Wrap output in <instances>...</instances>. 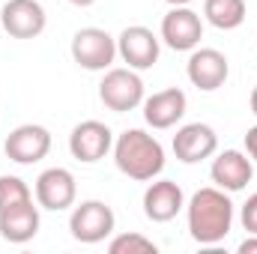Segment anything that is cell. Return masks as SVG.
Returning <instances> with one entry per match:
<instances>
[{
	"instance_id": "obj_4",
	"label": "cell",
	"mask_w": 257,
	"mask_h": 254,
	"mask_svg": "<svg viewBox=\"0 0 257 254\" xmlns=\"http://www.w3.org/2000/svg\"><path fill=\"white\" fill-rule=\"evenodd\" d=\"M72 57L87 72H105L117 57V39L99 27H84L72 39Z\"/></svg>"
},
{
	"instance_id": "obj_15",
	"label": "cell",
	"mask_w": 257,
	"mask_h": 254,
	"mask_svg": "<svg viewBox=\"0 0 257 254\" xmlns=\"http://www.w3.org/2000/svg\"><path fill=\"white\" fill-rule=\"evenodd\" d=\"M251 174H254L251 159H248L245 153H239V150H224V153H218V159H215L212 168H209L212 183L224 191H242L251 183Z\"/></svg>"
},
{
	"instance_id": "obj_21",
	"label": "cell",
	"mask_w": 257,
	"mask_h": 254,
	"mask_svg": "<svg viewBox=\"0 0 257 254\" xmlns=\"http://www.w3.org/2000/svg\"><path fill=\"white\" fill-rule=\"evenodd\" d=\"M242 227L248 233H257V194H251L245 203H242Z\"/></svg>"
},
{
	"instance_id": "obj_11",
	"label": "cell",
	"mask_w": 257,
	"mask_h": 254,
	"mask_svg": "<svg viewBox=\"0 0 257 254\" xmlns=\"http://www.w3.org/2000/svg\"><path fill=\"white\" fill-rule=\"evenodd\" d=\"M75 194H78L75 177L66 168H48L36 180V200L42 209H51V212L69 209L75 203Z\"/></svg>"
},
{
	"instance_id": "obj_3",
	"label": "cell",
	"mask_w": 257,
	"mask_h": 254,
	"mask_svg": "<svg viewBox=\"0 0 257 254\" xmlns=\"http://www.w3.org/2000/svg\"><path fill=\"white\" fill-rule=\"evenodd\" d=\"M114 224H117L114 209L108 203H102V200H84L69 215V230L84 245H96L105 236H111L114 233Z\"/></svg>"
},
{
	"instance_id": "obj_5",
	"label": "cell",
	"mask_w": 257,
	"mask_h": 254,
	"mask_svg": "<svg viewBox=\"0 0 257 254\" xmlns=\"http://www.w3.org/2000/svg\"><path fill=\"white\" fill-rule=\"evenodd\" d=\"M99 99L114 114L135 111L144 102V81L132 69H111L99 84Z\"/></svg>"
},
{
	"instance_id": "obj_7",
	"label": "cell",
	"mask_w": 257,
	"mask_h": 254,
	"mask_svg": "<svg viewBox=\"0 0 257 254\" xmlns=\"http://www.w3.org/2000/svg\"><path fill=\"white\" fill-rule=\"evenodd\" d=\"M162 39L174 51H194L203 39V21L189 6H174L162 18Z\"/></svg>"
},
{
	"instance_id": "obj_9",
	"label": "cell",
	"mask_w": 257,
	"mask_h": 254,
	"mask_svg": "<svg viewBox=\"0 0 257 254\" xmlns=\"http://www.w3.org/2000/svg\"><path fill=\"white\" fill-rule=\"evenodd\" d=\"M111 147H114V135H111V129L105 126V123H99V120H84V123H78V126L72 129V135H69V150L84 165H93V162L105 159Z\"/></svg>"
},
{
	"instance_id": "obj_20",
	"label": "cell",
	"mask_w": 257,
	"mask_h": 254,
	"mask_svg": "<svg viewBox=\"0 0 257 254\" xmlns=\"http://www.w3.org/2000/svg\"><path fill=\"white\" fill-rule=\"evenodd\" d=\"M108 251L111 254H156V242H150L141 233H123V236L111 239Z\"/></svg>"
},
{
	"instance_id": "obj_17",
	"label": "cell",
	"mask_w": 257,
	"mask_h": 254,
	"mask_svg": "<svg viewBox=\"0 0 257 254\" xmlns=\"http://www.w3.org/2000/svg\"><path fill=\"white\" fill-rule=\"evenodd\" d=\"M39 233V209L33 206V200L15 203L9 209H0V236L6 242H30Z\"/></svg>"
},
{
	"instance_id": "obj_23",
	"label": "cell",
	"mask_w": 257,
	"mask_h": 254,
	"mask_svg": "<svg viewBox=\"0 0 257 254\" xmlns=\"http://www.w3.org/2000/svg\"><path fill=\"white\" fill-rule=\"evenodd\" d=\"M239 254H257V233H251L248 239H242V245H239Z\"/></svg>"
},
{
	"instance_id": "obj_12",
	"label": "cell",
	"mask_w": 257,
	"mask_h": 254,
	"mask_svg": "<svg viewBox=\"0 0 257 254\" xmlns=\"http://www.w3.org/2000/svg\"><path fill=\"white\" fill-rule=\"evenodd\" d=\"M117 54L128 63V69H150L159 60V39L153 30L141 24L126 27L117 39Z\"/></svg>"
},
{
	"instance_id": "obj_1",
	"label": "cell",
	"mask_w": 257,
	"mask_h": 254,
	"mask_svg": "<svg viewBox=\"0 0 257 254\" xmlns=\"http://www.w3.org/2000/svg\"><path fill=\"white\" fill-rule=\"evenodd\" d=\"M233 227V203L224 189H200L189 200V233L200 245H218Z\"/></svg>"
},
{
	"instance_id": "obj_18",
	"label": "cell",
	"mask_w": 257,
	"mask_h": 254,
	"mask_svg": "<svg viewBox=\"0 0 257 254\" xmlns=\"http://www.w3.org/2000/svg\"><path fill=\"white\" fill-rule=\"evenodd\" d=\"M245 15V0H203V18L218 30H236Z\"/></svg>"
},
{
	"instance_id": "obj_16",
	"label": "cell",
	"mask_w": 257,
	"mask_h": 254,
	"mask_svg": "<svg viewBox=\"0 0 257 254\" xmlns=\"http://www.w3.org/2000/svg\"><path fill=\"white\" fill-rule=\"evenodd\" d=\"M186 105H189L186 93L180 87H168L162 93H153L144 102V120H147V126H153V129H171L183 120Z\"/></svg>"
},
{
	"instance_id": "obj_13",
	"label": "cell",
	"mask_w": 257,
	"mask_h": 254,
	"mask_svg": "<svg viewBox=\"0 0 257 254\" xmlns=\"http://www.w3.org/2000/svg\"><path fill=\"white\" fill-rule=\"evenodd\" d=\"M186 72H189V81H192L197 90L212 93V90H218V87L227 81L230 66H227V57H224L221 51H215V48H200V51H194L192 57H189Z\"/></svg>"
},
{
	"instance_id": "obj_10",
	"label": "cell",
	"mask_w": 257,
	"mask_h": 254,
	"mask_svg": "<svg viewBox=\"0 0 257 254\" xmlns=\"http://www.w3.org/2000/svg\"><path fill=\"white\" fill-rule=\"evenodd\" d=\"M218 150V135L206 123H189L174 135V156L183 165H197Z\"/></svg>"
},
{
	"instance_id": "obj_24",
	"label": "cell",
	"mask_w": 257,
	"mask_h": 254,
	"mask_svg": "<svg viewBox=\"0 0 257 254\" xmlns=\"http://www.w3.org/2000/svg\"><path fill=\"white\" fill-rule=\"evenodd\" d=\"M69 3H72V6H93L96 0H69Z\"/></svg>"
},
{
	"instance_id": "obj_26",
	"label": "cell",
	"mask_w": 257,
	"mask_h": 254,
	"mask_svg": "<svg viewBox=\"0 0 257 254\" xmlns=\"http://www.w3.org/2000/svg\"><path fill=\"white\" fill-rule=\"evenodd\" d=\"M168 3H171V6H189L192 0H168Z\"/></svg>"
},
{
	"instance_id": "obj_2",
	"label": "cell",
	"mask_w": 257,
	"mask_h": 254,
	"mask_svg": "<svg viewBox=\"0 0 257 254\" xmlns=\"http://www.w3.org/2000/svg\"><path fill=\"white\" fill-rule=\"evenodd\" d=\"M114 162H117L120 174H126L128 180L147 183V180H153V177L162 174V168H165V150L144 129H126L114 141Z\"/></svg>"
},
{
	"instance_id": "obj_8",
	"label": "cell",
	"mask_w": 257,
	"mask_h": 254,
	"mask_svg": "<svg viewBox=\"0 0 257 254\" xmlns=\"http://www.w3.org/2000/svg\"><path fill=\"white\" fill-rule=\"evenodd\" d=\"M45 9L39 0H9L0 9V24L15 39H33L45 30Z\"/></svg>"
},
{
	"instance_id": "obj_6",
	"label": "cell",
	"mask_w": 257,
	"mask_h": 254,
	"mask_svg": "<svg viewBox=\"0 0 257 254\" xmlns=\"http://www.w3.org/2000/svg\"><path fill=\"white\" fill-rule=\"evenodd\" d=\"M6 156L15 162V165H33V162H42L51 150V132L45 126H36V123H24V126L12 129L6 135V144H3Z\"/></svg>"
},
{
	"instance_id": "obj_19",
	"label": "cell",
	"mask_w": 257,
	"mask_h": 254,
	"mask_svg": "<svg viewBox=\"0 0 257 254\" xmlns=\"http://www.w3.org/2000/svg\"><path fill=\"white\" fill-rule=\"evenodd\" d=\"M24 200H33V194L21 177H0V209H9Z\"/></svg>"
},
{
	"instance_id": "obj_22",
	"label": "cell",
	"mask_w": 257,
	"mask_h": 254,
	"mask_svg": "<svg viewBox=\"0 0 257 254\" xmlns=\"http://www.w3.org/2000/svg\"><path fill=\"white\" fill-rule=\"evenodd\" d=\"M245 150H248V156L254 159V165H257V126H251L245 132Z\"/></svg>"
},
{
	"instance_id": "obj_14",
	"label": "cell",
	"mask_w": 257,
	"mask_h": 254,
	"mask_svg": "<svg viewBox=\"0 0 257 254\" xmlns=\"http://www.w3.org/2000/svg\"><path fill=\"white\" fill-rule=\"evenodd\" d=\"M186 206L183 189L174 180H159L150 183V189L144 191V215L156 224H165L171 218H177V212Z\"/></svg>"
},
{
	"instance_id": "obj_25",
	"label": "cell",
	"mask_w": 257,
	"mask_h": 254,
	"mask_svg": "<svg viewBox=\"0 0 257 254\" xmlns=\"http://www.w3.org/2000/svg\"><path fill=\"white\" fill-rule=\"evenodd\" d=\"M251 111H254V114H257V87H254V90H251Z\"/></svg>"
}]
</instances>
